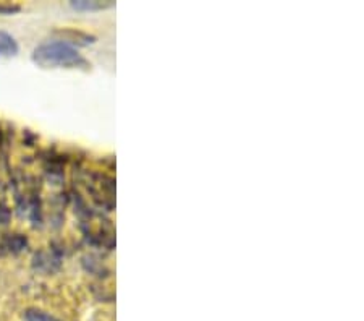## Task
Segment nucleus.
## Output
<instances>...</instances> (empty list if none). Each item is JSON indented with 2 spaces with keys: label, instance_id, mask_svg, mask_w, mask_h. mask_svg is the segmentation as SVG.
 <instances>
[{
  "label": "nucleus",
  "instance_id": "f257e3e1",
  "mask_svg": "<svg viewBox=\"0 0 364 321\" xmlns=\"http://www.w3.org/2000/svg\"><path fill=\"white\" fill-rule=\"evenodd\" d=\"M33 62L41 68H90L86 58L73 46L60 41H50L38 46L33 52Z\"/></svg>",
  "mask_w": 364,
  "mask_h": 321
},
{
  "label": "nucleus",
  "instance_id": "f03ea898",
  "mask_svg": "<svg viewBox=\"0 0 364 321\" xmlns=\"http://www.w3.org/2000/svg\"><path fill=\"white\" fill-rule=\"evenodd\" d=\"M57 34H60L62 39L60 43H76L78 46H86L94 43V38L90 36V34H85L81 31H73V29H63V31H57Z\"/></svg>",
  "mask_w": 364,
  "mask_h": 321
},
{
  "label": "nucleus",
  "instance_id": "7ed1b4c3",
  "mask_svg": "<svg viewBox=\"0 0 364 321\" xmlns=\"http://www.w3.org/2000/svg\"><path fill=\"white\" fill-rule=\"evenodd\" d=\"M16 54H18V44H16V41L9 33L0 31V58L14 57Z\"/></svg>",
  "mask_w": 364,
  "mask_h": 321
},
{
  "label": "nucleus",
  "instance_id": "20e7f679",
  "mask_svg": "<svg viewBox=\"0 0 364 321\" xmlns=\"http://www.w3.org/2000/svg\"><path fill=\"white\" fill-rule=\"evenodd\" d=\"M114 2H99V0H78L72 2V7L76 10H102L112 7Z\"/></svg>",
  "mask_w": 364,
  "mask_h": 321
},
{
  "label": "nucleus",
  "instance_id": "39448f33",
  "mask_svg": "<svg viewBox=\"0 0 364 321\" xmlns=\"http://www.w3.org/2000/svg\"><path fill=\"white\" fill-rule=\"evenodd\" d=\"M25 320L26 321H58L55 317L46 313L43 310H38V308H29L25 313Z\"/></svg>",
  "mask_w": 364,
  "mask_h": 321
},
{
  "label": "nucleus",
  "instance_id": "423d86ee",
  "mask_svg": "<svg viewBox=\"0 0 364 321\" xmlns=\"http://www.w3.org/2000/svg\"><path fill=\"white\" fill-rule=\"evenodd\" d=\"M25 247H26V238H25V237L14 236V237L9 238V248H10V252H14V253L21 252V250L25 248Z\"/></svg>",
  "mask_w": 364,
  "mask_h": 321
},
{
  "label": "nucleus",
  "instance_id": "0eeeda50",
  "mask_svg": "<svg viewBox=\"0 0 364 321\" xmlns=\"http://www.w3.org/2000/svg\"><path fill=\"white\" fill-rule=\"evenodd\" d=\"M21 9L20 5L10 4V2H0V15H14L18 14Z\"/></svg>",
  "mask_w": 364,
  "mask_h": 321
},
{
  "label": "nucleus",
  "instance_id": "6e6552de",
  "mask_svg": "<svg viewBox=\"0 0 364 321\" xmlns=\"http://www.w3.org/2000/svg\"><path fill=\"white\" fill-rule=\"evenodd\" d=\"M10 221V209L0 204V224H7Z\"/></svg>",
  "mask_w": 364,
  "mask_h": 321
}]
</instances>
